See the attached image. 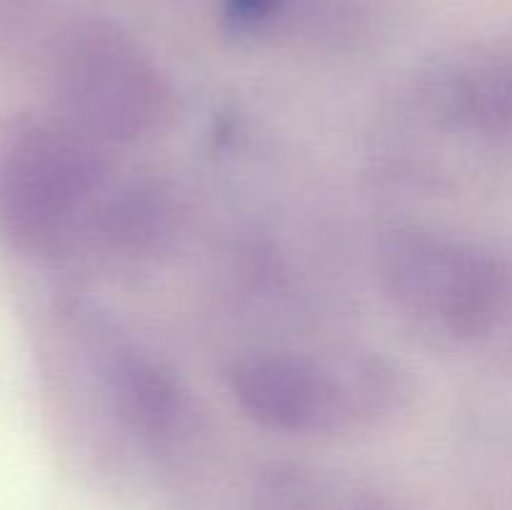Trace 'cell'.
I'll return each instance as SVG.
<instances>
[{
  "label": "cell",
  "mask_w": 512,
  "mask_h": 510,
  "mask_svg": "<svg viewBox=\"0 0 512 510\" xmlns=\"http://www.w3.org/2000/svg\"><path fill=\"white\" fill-rule=\"evenodd\" d=\"M98 215V228L108 245L145 250L168 233L173 208L168 195L155 185H128L115 190Z\"/></svg>",
  "instance_id": "52a82bcc"
},
{
  "label": "cell",
  "mask_w": 512,
  "mask_h": 510,
  "mask_svg": "<svg viewBox=\"0 0 512 510\" xmlns=\"http://www.w3.org/2000/svg\"><path fill=\"white\" fill-rule=\"evenodd\" d=\"M108 390L120 415L148 438H170L188 415V403L168 370L135 345L108 343Z\"/></svg>",
  "instance_id": "8992f818"
},
{
  "label": "cell",
  "mask_w": 512,
  "mask_h": 510,
  "mask_svg": "<svg viewBox=\"0 0 512 510\" xmlns=\"http://www.w3.org/2000/svg\"><path fill=\"white\" fill-rule=\"evenodd\" d=\"M105 163L80 130H33L10 153L0 210L10 233L28 245L53 243L93 203Z\"/></svg>",
  "instance_id": "277c9868"
},
{
  "label": "cell",
  "mask_w": 512,
  "mask_h": 510,
  "mask_svg": "<svg viewBox=\"0 0 512 510\" xmlns=\"http://www.w3.org/2000/svg\"><path fill=\"white\" fill-rule=\"evenodd\" d=\"M430 113L478 138H512V50L468 48L443 55L423 78Z\"/></svg>",
  "instance_id": "5b68a950"
},
{
  "label": "cell",
  "mask_w": 512,
  "mask_h": 510,
  "mask_svg": "<svg viewBox=\"0 0 512 510\" xmlns=\"http://www.w3.org/2000/svg\"><path fill=\"white\" fill-rule=\"evenodd\" d=\"M380 280L400 313L455 340L490 333L508 305V273L490 250L438 230L395 233Z\"/></svg>",
  "instance_id": "7a4b0ae2"
},
{
  "label": "cell",
  "mask_w": 512,
  "mask_h": 510,
  "mask_svg": "<svg viewBox=\"0 0 512 510\" xmlns=\"http://www.w3.org/2000/svg\"><path fill=\"white\" fill-rule=\"evenodd\" d=\"M63 95L80 133L100 143H138L165 128L173 93L130 35L93 23L70 40Z\"/></svg>",
  "instance_id": "3957f363"
},
{
  "label": "cell",
  "mask_w": 512,
  "mask_h": 510,
  "mask_svg": "<svg viewBox=\"0 0 512 510\" xmlns=\"http://www.w3.org/2000/svg\"><path fill=\"white\" fill-rule=\"evenodd\" d=\"M230 388L243 413L258 425L308 435L388 413L400 395V378L380 355L313 358L260 350L233 365Z\"/></svg>",
  "instance_id": "6da1fadb"
}]
</instances>
